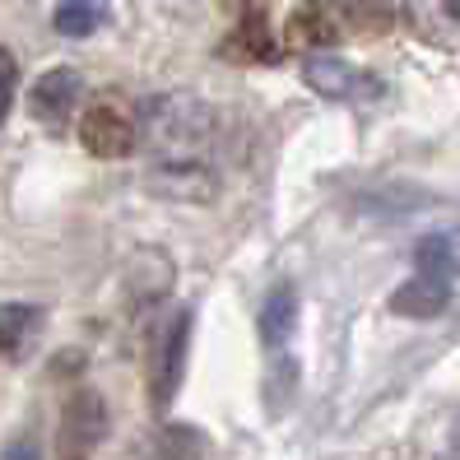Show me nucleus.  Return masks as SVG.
<instances>
[{"label":"nucleus","mask_w":460,"mask_h":460,"mask_svg":"<svg viewBox=\"0 0 460 460\" xmlns=\"http://www.w3.org/2000/svg\"><path fill=\"white\" fill-rule=\"evenodd\" d=\"M135 135H140L145 149L164 154V164H177V158H196L209 145L214 112L196 93H154L140 102Z\"/></svg>","instance_id":"nucleus-1"},{"label":"nucleus","mask_w":460,"mask_h":460,"mask_svg":"<svg viewBox=\"0 0 460 460\" xmlns=\"http://www.w3.org/2000/svg\"><path fill=\"white\" fill-rule=\"evenodd\" d=\"M186 340H191V312L158 321V331L149 335V400H154V410H168L177 386H181Z\"/></svg>","instance_id":"nucleus-2"},{"label":"nucleus","mask_w":460,"mask_h":460,"mask_svg":"<svg viewBox=\"0 0 460 460\" xmlns=\"http://www.w3.org/2000/svg\"><path fill=\"white\" fill-rule=\"evenodd\" d=\"M145 186L164 200H181V205H209L219 196V177L196 158H177V164H154Z\"/></svg>","instance_id":"nucleus-3"},{"label":"nucleus","mask_w":460,"mask_h":460,"mask_svg":"<svg viewBox=\"0 0 460 460\" xmlns=\"http://www.w3.org/2000/svg\"><path fill=\"white\" fill-rule=\"evenodd\" d=\"M107 432V404L93 391H79L66 404V419H61V460H89V451L102 442Z\"/></svg>","instance_id":"nucleus-4"},{"label":"nucleus","mask_w":460,"mask_h":460,"mask_svg":"<svg viewBox=\"0 0 460 460\" xmlns=\"http://www.w3.org/2000/svg\"><path fill=\"white\" fill-rule=\"evenodd\" d=\"M79 140H84V149L93 158H126L135 145H140V135H135V121L117 102H98L93 112L79 121Z\"/></svg>","instance_id":"nucleus-5"},{"label":"nucleus","mask_w":460,"mask_h":460,"mask_svg":"<svg viewBox=\"0 0 460 460\" xmlns=\"http://www.w3.org/2000/svg\"><path fill=\"white\" fill-rule=\"evenodd\" d=\"M349 33V10L335 0H307L288 14V47H335Z\"/></svg>","instance_id":"nucleus-6"},{"label":"nucleus","mask_w":460,"mask_h":460,"mask_svg":"<svg viewBox=\"0 0 460 460\" xmlns=\"http://www.w3.org/2000/svg\"><path fill=\"white\" fill-rule=\"evenodd\" d=\"M404 19L432 47H460V0H404Z\"/></svg>","instance_id":"nucleus-7"},{"label":"nucleus","mask_w":460,"mask_h":460,"mask_svg":"<svg viewBox=\"0 0 460 460\" xmlns=\"http://www.w3.org/2000/svg\"><path fill=\"white\" fill-rule=\"evenodd\" d=\"M75 102H79V75L70 66L61 70H47L38 84L29 89V107H33V117L47 121V126H66V117L75 112Z\"/></svg>","instance_id":"nucleus-8"},{"label":"nucleus","mask_w":460,"mask_h":460,"mask_svg":"<svg viewBox=\"0 0 460 460\" xmlns=\"http://www.w3.org/2000/svg\"><path fill=\"white\" fill-rule=\"evenodd\" d=\"M303 75H307V84H312L316 93H326V98H363V93H376L372 79H363V75H358L354 66H349V61L326 57V51H316V57H307Z\"/></svg>","instance_id":"nucleus-9"},{"label":"nucleus","mask_w":460,"mask_h":460,"mask_svg":"<svg viewBox=\"0 0 460 460\" xmlns=\"http://www.w3.org/2000/svg\"><path fill=\"white\" fill-rule=\"evenodd\" d=\"M451 307V284L447 279H410L391 293V312L395 316H414V321H428V316H442Z\"/></svg>","instance_id":"nucleus-10"},{"label":"nucleus","mask_w":460,"mask_h":460,"mask_svg":"<svg viewBox=\"0 0 460 460\" xmlns=\"http://www.w3.org/2000/svg\"><path fill=\"white\" fill-rule=\"evenodd\" d=\"M224 57H233V61H261V66L279 61V42H275V33H270V23H265L261 10H252L233 29V38L224 42Z\"/></svg>","instance_id":"nucleus-11"},{"label":"nucleus","mask_w":460,"mask_h":460,"mask_svg":"<svg viewBox=\"0 0 460 460\" xmlns=\"http://www.w3.org/2000/svg\"><path fill=\"white\" fill-rule=\"evenodd\" d=\"M293 321H297V288H275L265 297V307H261V340L265 344H284L288 335H293Z\"/></svg>","instance_id":"nucleus-12"},{"label":"nucleus","mask_w":460,"mask_h":460,"mask_svg":"<svg viewBox=\"0 0 460 460\" xmlns=\"http://www.w3.org/2000/svg\"><path fill=\"white\" fill-rule=\"evenodd\" d=\"M51 23H57L61 38H89V33H98L107 23V5L102 0H61Z\"/></svg>","instance_id":"nucleus-13"},{"label":"nucleus","mask_w":460,"mask_h":460,"mask_svg":"<svg viewBox=\"0 0 460 460\" xmlns=\"http://www.w3.org/2000/svg\"><path fill=\"white\" fill-rule=\"evenodd\" d=\"M414 261H419V270H423L428 279H447V284H451V275L460 270V256L451 247V237H423L419 247H414Z\"/></svg>","instance_id":"nucleus-14"},{"label":"nucleus","mask_w":460,"mask_h":460,"mask_svg":"<svg viewBox=\"0 0 460 460\" xmlns=\"http://www.w3.org/2000/svg\"><path fill=\"white\" fill-rule=\"evenodd\" d=\"M38 307H23V303H0V354H14V349L33 335L38 326Z\"/></svg>","instance_id":"nucleus-15"},{"label":"nucleus","mask_w":460,"mask_h":460,"mask_svg":"<svg viewBox=\"0 0 460 460\" xmlns=\"http://www.w3.org/2000/svg\"><path fill=\"white\" fill-rule=\"evenodd\" d=\"M14 89H19V66H14V57H10V51H0V121L10 117Z\"/></svg>","instance_id":"nucleus-16"},{"label":"nucleus","mask_w":460,"mask_h":460,"mask_svg":"<svg viewBox=\"0 0 460 460\" xmlns=\"http://www.w3.org/2000/svg\"><path fill=\"white\" fill-rule=\"evenodd\" d=\"M0 460H42V456H38V442L33 438H19V442H10V451L0 456Z\"/></svg>","instance_id":"nucleus-17"},{"label":"nucleus","mask_w":460,"mask_h":460,"mask_svg":"<svg viewBox=\"0 0 460 460\" xmlns=\"http://www.w3.org/2000/svg\"><path fill=\"white\" fill-rule=\"evenodd\" d=\"M219 5H224V10H256L261 0H219Z\"/></svg>","instance_id":"nucleus-18"},{"label":"nucleus","mask_w":460,"mask_h":460,"mask_svg":"<svg viewBox=\"0 0 460 460\" xmlns=\"http://www.w3.org/2000/svg\"><path fill=\"white\" fill-rule=\"evenodd\" d=\"M456 438H460V419H456Z\"/></svg>","instance_id":"nucleus-19"}]
</instances>
